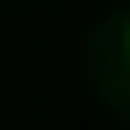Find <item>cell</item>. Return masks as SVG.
<instances>
[{
	"mask_svg": "<svg viewBox=\"0 0 130 130\" xmlns=\"http://www.w3.org/2000/svg\"><path fill=\"white\" fill-rule=\"evenodd\" d=\"M125 52H130V26H125Z\"/></svg>",
	"mask_w": 130,
	"mask_h": 130,
	"instance_id": "1",
	"label": "cell"
}]
</instances>
